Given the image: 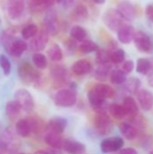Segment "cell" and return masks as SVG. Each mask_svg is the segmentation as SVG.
I'll return each mask as SVG.
<instances>
[{
	"label": "cell",
	"instance_id": "19",
	"mask_svg": "<svg viewBox=\"0 0 153 154\" xmlns=\"http://www.w3.org/2000/svg\"><path fill=\"white\" fill-rule=\"evenodd\" d=\"M123 106L127 114V116H132L133 118L137 116L139 114V106L136 103L135 99L132 97H126L124 99Z\"/></svg>",
	"mask_w": 153,
	"mask_h": 154
},
{
	"label": "cell",
	"instance_id": "27",
	"mask_svg": "<svg viewBox=\"0 0 153 154\" xmlns=\"http://www.w3.org/2000/svg\"><path fill=\"white\" fill-rule=\"evenodd\" d=\"M126 79V74L122 69H114L110 73V81L115 85H123Z\"/></svg>",
	"mask_w": 153,
	"mask_h": 154
},
{
	"label": "cell",
	"instance_id": "49",
	"mask_svg": "<svg viewBox=\"0 0 153 154\" xmlns=\"http://www.w3.org/2000/svg\"><path fill=\"white\" fill-rule=\"evenodd\" d=\"M150 154H153V151H151V152H150Z\"/></svg>",
	"mask_w": 153,
	"mask_h": 154
},
{
	"label": "cell",
	"instance_id": "44",
	"mask_svg": "<svg viewBox=\"0 0 153 154\" xmlns=\"http://www.w3.org/2000/svg\"><path fill=\"white\" fill-rule=\"evenodd\" d=\"M119 154H139L138 152L133 148H124L120 151Z\"/></svg>",
	"mask_w": 153,
	"mask_h": 154
},
{
	"label": "cell",
	"instance_id": "2",
	"mask_svg": "<svg viewBox=\"0 0 153 154\" xmlns=\"http://www.w3.org/2000/svg\"><path fill=\"white\" fill-rule=\"evenodd\" d=\"M124 19L117 11V9L114 8L108 9L103 15L104 23L109 30L113 32H116L124 24Z\"/></svg>",
	"mask_w": 153,
	"mask_h": 154
},
{
	"label": "cell",
	"instance_id": "11",
	"mask_svg": "<svg viewBox=\"0 0 153 154\" xmlns=\"http://www.w3.org/2000/svg\"><path fill=\"white\" fill-rule=\"evenodd\" d=\"M116 32L118 41L124 44H129L132 41H133V37L135 34L134 28L129 24H123L116 31Z\"/></svg>",
	"mask_w": 153,
	"mask_h": 154
},
{
	"label": "cell",
	"instance_id": "33",
	"mask_svg": "<svg viewBox=\"0 0 153 154\" xmlns=\"http://www.w3.org/2000/svg\"><path fill=\"white\" fill-rule=\"evenodd\" d=\"M98 50H99L98 45L90 40H85L79 45V51L83 53H90V52L97 51Z\"/></svg>",
	"mask_w": 153,
	"mask_h": 154
},
{
	"label": "cell",
	"instance_id": "4",
	"mask_svg": "<svg viewBox=\"0 0 153 154\" xmlns=\"http://www.w3.org/2000/svg\"><path fill=\"white\" fill-rule=\"evenodd\" d=\"M87 98H88V102L91 107L97 114L106 113L109 107V106L107 105L106 99L104 98L102 96H100L94 88L88 92Z\"/></svg>",
	"mask_w": 153,
	"mask_h": 154
},
{
	"label": "cell",
	"instance_id": "24",
	"mask_svg": "<svg viewBox=\"0 0 153 154\" xmlns=\"http://www.w3.org/2000/svg\"><path fill=\"white\" fill-rule=\"evenodd\" d=\"M50 74L57 83L64 82L67 79V69L62 66H54L50 69Z\"/></svg>",
	"mask_w": 153,
	"mask_h": 154
},
{
	"label": "cell",
	"instance_id": "34",
	"mask_svg": "<svg viewBox=\"0 0 153 154\" xmlns=\"http://www.w3.org/2000/svg\"><path fill=\"white\" fill-rule=\"evenodd\" d=\"M21 110L22 109H21L19 104L15 100L9 101L5 105V112H6L7 116L10 117H14V116H18Z\"/></svg>",
	"mask_w": 153,
	"mask_h": 154
},
{
	"label": "cell",
	"instance_id": "41",
	"mask_svg": "<svg viewBox=\"0 0 153 154\" xmlns=\"http://www.w3.org/2000/svg\"><path fill=\"white\" fill-rule=\"evenodd\" d=\"M55 0H31L32 7L37 9V8H43L53 5Z\"/></svg>",
	"mask_w": 153,
	"mask_h": 154
},
{
	"label": "cell",
	"instance_id": "46",
	"mask_svg": "<svg viewBox=\"0 0 153 154\" xmlns=\"http://www.w3.org/2000/svg\"><path fill=\"white\" fill-rule=\"evenodd\" d=\"M60 4H62L64 7H69L73 4V0H61Z\"/></svg>",
	"mask_w": 153,
	"mask_h": 154
},
{
	"label": "cell",
	"instance_id": "23",
	"mask_svg": "<svg viewBox=\"0 0 153 154\" xmlns=\"http://www.w3.org/2000/svg\"><path fill=\"white\" fill-rule=\"evenodd\" d=\"M94 89L100 96H102L106 99V98H113L115 96V89L112 87H110L109 85H106V84H103V83L97 84V85L95 86Z\"/></svg>",
	"mask_w": 153,
	"mask_h": 154
},
{
	"label": "cell",
	"instance_id": "50",
	"mask_svg": "<svg viewBox=\"0 0 153 154\" xmlns=\"http://www.w3.org/2000/svg\"><path fill=\"white\" fill-rule=\"evenodd\" d=\"M20 154H24V153H20Z\"/></svg>",
	"mask_w": 153,
	"mask_h": 154
},
{
	"label": "cell",
	"instance_id": "31",
	"mask_svg": "<svg viewBox=\"0 0 153 154\" xmlns=\"http://www.w3.org/2000/svg\"><path fill=\"white\" fill-rule=\"evenodd\" d=\"M48 56L52 61L58 62L60 61L63 58V52L60 47L58 44H53L49 50H48Z\"/></svg>",
	"mask_w": 153,
	"mask_h": 154
},
{
	"label": "cell",
	"instance_id": "3",
	"mask_svg": "<svg viewBox=\"0 0 153 154\" xmlns=\"http://www.w3.org/2000/svg\"><path fill=\"white\" fill-rule=\"evenodd\" d=\"M14 100L19 104L21 109L25 112H32L34 108L33 97L26 89H18L14 93Z\"/></svg>",
	"mask_w": 153,
	"mask_h": 154
},
{
	"label": "cell",
	"instance_id": "14",
	"mask_svg": "<svg viewBox=\"0 0 153 154\" xmlns=\"http://www.w3.org/2000/svg\"><path fill=\"white\" fill-rule=\"evenodd\" d=\"M62 148L66 152L69 154H83L86 152L85 144L71 139H67L63 141Z\"/></svg>",
	"mask_w": 153,
	"mask_h": 154
},
{
	"label": "cell",
	"instance_id": "15",
	"mask_svg": "<svg viewBox=\"0 0 153 154\" xmlns=\"http://www.w3.org/2000/svg\"><path fill=\"white\" fill-rule=\"evenodd\" d=\"M67 120L63 117H54L48 123V132L61 134L67 127Z\"/></svg>",
	"mask_w": 153,
	"mask_h": 154
},
{
	"label": "cell",
	"instance_id": "45",
	"mask_svg": "<svg viewBox=\"0 0 153 154\" xmlns=\"http://www.w3.org/2000/svg\"><path fill=\"white\" fill-rule=\"evenodd\" d=\"M147 76H148V82H149L150 86L153 88V62H151V69L148 72Z\"/></svg>",
	"mask_w": 153,
	"mask_h": 154
},
{
	"label": "cell",
	"instance_id": "35",
	"mask_svg": "<svg viewBox=\"0 0 153 154\" xmlns=\"http://www.w3.org/2000/svg\"><path fill=\"white\" fill-rule=\"evenodd\" d=\"M125 60V51L123 49H117L110 53V62L114 64L123 63Z\"/></svg>",
	"mask_w": 153,
	"mask_h": 154
},
{
	"label": "cell",
	"instance_id": "12",
	"mask_svg": "<svg viewBox=\"0 0 153 154\" xmlns=\"http://www.w3.org/2000/svg\"><path fill=\"white\" fill-rule=\"evenodd\" d=\"M49 40V34L46 32V31H41L40 32H37V34L32 37V40L31 41L30 46L31 49L34 51H40L45 49Z\"/></svg>",
	"mask_w": 153,
	"mask_h": 154
},
{
	"label": "cell",
	"instance_id": "21",
	"mask_svg": "<svg viewBox=\"0 0 153 154\" xmlns=\"http://www.w3.org/2000/svg\"><path fill=\"white\" fill-rule=\"evenodd\" d=\"M44 141H45V143L50 147H52V148H55V149H60V148H62L63 140L60 136V134H58L51 133V132H48L45 134V136H44Z\"/></svg>",
	"mask_w": 153,
	"mask_h": 154
},
{
	"label": "cell",
	"instance_id": "5",
	"mask_svg": "<svg viewBox=\"0 0 153 154\" xmlns=\"http://www.w3.org/2000/svg\"><path fill=\"white\" fill-rule=\"evenodd\" d=\"M26 8L25 0H7L6 13L12 20H17L22 17Z\"/></svg>",
	"mask_w": 153,
	"mask_h": 154
},
{
	"label": "cell",
	"instance_id": "29",
	"mask_svg": "<svg viewBox=\"0 0 153 154\" xmlns=\"http://www.w3.org/2000/svg\"><path fill=\"white\" fill-rule=\"evenodd\" d=\"M110 69H111V65L109 63L105 65H99V67L96 69L95 72L96 79L99 81H106L109 75Z\"/></svg>",
	"mask_w": 153,
	"mask_h": 154
},
{
	"label": "cell",
	"instance_id": "30",
	"mask_svg": "<svg viewBox=\"0 0 153 154\" xmlns=\"http://www.w3.org/2000/svg\"><path fill=\"white\" fill-rule=\"evenodd\" d=\"M124 88L126 91L133 93H133L136 94V92L140 89L141 81L137 78H130V79H126V81L124 83Z\"/></svg>",
	"mask_w": 153,
	"mask_h": 154
},
{
	"label": "cell",
	"instance_id": "16",
	"mask_svg": "<svg viewBox=\"0 0 153 154\" xmlns=\"http://www.w3.org/2000/svg\"><path fill=\"white\" fill-rule=\"evenodd\" d=\"M94 124L98 131L106 133L110 129L112 123L110 117L106 115V113H102V114H97V116L95 117Z\"/></svg>",
	"mask_w": 153,
	"mask_h": 154
},
{
	"label": "cell",
	"instance_id": "8",
	"mask_svg": "<svg viewBox=\"0 0 153 154\" xmlns=\"http://www.w3.org/2000/svg\"><path fill=\"white\" fill-rule=\"evenodd\" d=\"M136 97H137L138 104L142 111L149 112L152 109L153 93L151 91L145 88H140L136 92Z\"/></svg>",
	"mask_w": 153,
	"mask_h": 154
},
{
	"label": "cell",
	"instance_id": "26",
	"mask_svg": "<svg viewBox=\"0 0 153 154\" xmlns=\"http://www.w3.org/2000/svg\"><path fill=\"white\" fill-rule=\"evenodd\" d=\"M69 35L71 36V38H73L74 40L78 41V42H83L85 41L87 35V31L79 26V25H75L73 26L71 29H70V32H69Z\"/></svg>",
	"mask_w": 153,
	"mask_h": 154
},
{
	"label": "cell",
	"instance_id": "13",
	"mask_svg": "<svg viewBox=\"0 0 153 154\" xmlns=\"http://www.w3.org/2000/svg\"><path fill=\"white\" fill-rule=\"evenodd\" d=\"M117 11L121 14L123 18L127 21H133L135 17V12L133 5L130 1L122 0L117 5Z\"/></svg>",
	"mask_w": 153,
	"mask_h": 154
},
{
	"label": "cell",
	"instance_id": "10",
	"mask_svg": "<svg viewBox=\"0 0 153 154\" xmlns=\"http://www.w3.org/2000/svg\"><path fill=\"white\" fill-rule=\"evenodd\" d=\"M44 23L46 26V32L49 35L54 36L59 32L58 17L55 9H49L44 16Z\"/></svg>",
	"mask_w": 153,
	"mask_h": 154
},
{
	"label": "cell",
	"instance_id": "38",
	"mask_svg": "<svg viewBox=\"0 0 153 154\" xmlns=\"http://www.w3.org/2000/svg\"><path fill=\"white\" fill-rule=\"evenodd\" d=\"M74 14L76 16V18L78 20H86L88 17V11L87 8L82 5V4H78L74 10Z\"/></svg>",
	"mask_w": 153,
	"mask_h": 154
},
{
	"label": "cell",
	"instance_id": "9",
	"mask_svg": "<svg viewBox=\"0 0 153 154\" xmlns=\"http://www.w3.org/2000/svg\"><path fill=\"white\" fill-rule=\"evenodd\" d=\"M124 142L123 138L115 136V137H110L103 140L100 144V148L104 153H110V152L120 151L124 147Z\"/></svg>",
	"mask_w": 153,
	"mask_h": 154
},
{
	"label": "cell",
	"instance_id": "17",
	"mask_svg": "<svg viewBox=\"0 0 153 154\" xmlns=\"http://www.w3.org/2000/svg\"><path fill=\"white\" fill-rule=\"evenodd\" d=\"M92 70V64L87 60H79L76 61L72 66V71L78 76H83L88 74Z\"/></svg>",
	"mask_w": 153,
	"mask_h": 154
},
{
	"label": "cell",
	"instance_id": "36",
	"mask_svg": "<svg viewBox=\"0 0 153 154\" xmlns=\"http://www.w3.org/2000/svg\"><path fill=\"white\" fill-rule=\"evenodd\" d=\"M38 32V27L36 24H28L22 30V36L24 40H29L34 37Z\"/></svg>",
	"mask_w": 153,
	"mask_h": 154
},
{
	"label": "cell",
	"instance_id": "37",
	"mask_svg": "<svg viewBox=\"0 0 153 154\" xmlns=\"http://www.w3.org/2000/svg\"><path fill=\"white\" fill-rule=\"evenodd\" d=\"M96 60L99 65L108 64L110 62V52L106 50H98L96 51Z\"/></svg>",
	"mask_w": 153,
	"mask_h": 154
},
{
	"label": "cell",
	"instance_id": "22",
	"mask_svg": "<svg viewBox=\"0 0 153 154\" xmlns=\"http://www.w3.org/2000/svg\"><path fill=\"white\" fill-rule=\"evenodd\" d=\"M15 131L21 137H27L32 132L29 119H21L15 125Z\"/></svg>",
	"mask_w": 153,
	"mask_h": 154
},
{
	"label": "cell",
	"instance_id": "32",
	"mask_svg": "<svg viewBox=\"0 0 153 154\" xmlns=\"http://www.w3.org/2000/svg\"><path fill=\"white\" fill-rule=\"evenodd\" d=\"M32 62L35 65V67L39 69H44L48 66V60L47 58L40 52H35L32 55Z\"/></svg>",
	"mask_w": 153,
	"mask_h": 154
},
{
	"label": "cell",
	"instance_id": "20",
	"mask_svg": "<svg viewBox=\"0 0 153 154\" xmlns=\"http://www.w3.org/2000/svg\"><path fill=\"white\" fill-rule=\"evenodd\" d=\"M27 43L23 41V40H15L13 42V43L11 44L8 52L14 56V57H20L26 50H27Z\"/></svg>",
	"mask_w": 153,
	"mask_h": 154
},
{
	"label": "cell",
	"instance_id": "18",
	"mask_svg": "<svg viewBox=\"0 0 153 154\" xmlns=\"http://www.w3.org/2000/svg\"><path fill=\"white\" fill-rule=\"evenodd\" d=\"M119 130L122 134V135L129 141L134 140L137 136H138V129L133 125H130L128 123H122L119 125Z\"/></svg>",
	"mask_w": 153,
	"mask_h": 154
},
{
	"label": "cell",
	"instance_id": "39",
	"mask_svg": "<svg viewBox=\"0 0 153 154\" xmlns=\"http://www.w3.org/2000/svg\"><path fill=\"white\" fill-rule=\"evenodd\" d=\"M13 35H14V33L12 32L11 30H6L3 32V34L1 36V41H2V42H3L4 46L5 47L7 51H9V48L14 42V40H13L14 36Z\"/></svg>",
	"mask_w": 153,
	"mask_h": 154
},
{
	"label": "cell",
	"instance_id": "28",
	"mask_svg": "<svg viewBox=\"0 0 153 154\" xmlns=\"http://www.w3.org/2000/svg\"><path fill=\"white\" fill-rule=\"evenodd\" d=\"M151 67V62L145 58H140L136 62V71L142 75H147Z\"/></svg>",
	"mask_w": 153,
	"mask_h": 154
},
{
	"label": "cell",
	"instance_id": "42",
	"mask_svg": "<svg viewBox=\"0 0 153 154\" xmlns=\"http://www.w3.org/2000/svg\"><path fill=\"white\" fill-rule=\"evenodd\" d=\"M134 69V63L133 60H128L124 62L123 64V67H122V70L125 73V74H129L131 73Z\"/></svg>",
	"mask_w": 153,
	"mask_h": 154
},
{
	"label": "cell",
	"instance_id": "48",
	"mask_svg": "<svg viewBox=\"0 0 153 154\" xmlns=\"http://www.w3.org/2000/svg\"><path fill=\"white\" fill-rule=\"evenodd\" d=\"M33 154H50L48 152H46V151H38V152H34Z\"/></svg>",
	"mask_w": 153,
	"mask_h": 154
},
{
	"label": "cell",
	"instance_id": "43",
	"mask_svg": "<svg viewBox=\"0 0 153 154\" xmlns=\"http://www.w3.org/2000/svg\"><path fill=\"white\" fill-rule=\"evenodd\" d=\"M145 14H146V16L148 17V19L153 22V5H147V7L145 9Z\"/></svg>",
	"mask_w": 153,
	"mask_h": 154
},
{
	"label": "cell",
	"instance_id": "7",
	"mask_svg": "<svg viewBox=\"0 0 153 154\" xmlns=\"http://www.w3.org/2000/svg\"><path fill=\"white\" fill-rule=\"evenodd\" d=\"M19 77L24 83H32L36 80H38L40 75L39 73L28 63V62H23L18 69Z\"/></svg>",
	"mask_w": 153,
	"mask_h": 154
},
{
	"label": "cell",
	"instance_id": "1",
	"mask_svg": "<svg viewBox=\"0 0 153 154\" xmlns=\"http://www.w3.org/2000/svg\"><path fill=\"white\" fill-rule=\"evenodd\" d=\"M54 103L62 107H70L77 103V93L72 88L61 89L54 96Z\"/></svg>",
	"mask_w": 153,
	"mask_h": 154
},
{
	"label": "cell",
	"instance_id": "47",
	"mask_svg": "<svg viewBox=\"0 0 153 154\" xmlns=\"http://www.w3.org/2000/svg\"><path fill=\"white\" fill-rule=\"evenodd\" d=\"M106 1V0H93V2L96 3V4H97V5H102V4H104Z\"/></svg>",
	"mask_w": 153,
	"mask_h": 154
},
{
	"label": "cell",
	"instance_id": "25",
	"mask_svg": "<svg viewBox=\"0 0 153 154\" xmlns=\"http://www.w3.org/2000/svg\"><path fill=\"white\" fill-rule=\"evenodd\" d=\"M108 111L110 113V115L117 119V120H121V119H124L127 114L123 106V105H119V104H111L108 107Z\"/></svg>",
	"mask_w": 153,
	"mask_h": 154
},
{
	"label": "cell",
	"instance_id": "6",
	"mask_svg": "<svg viewBox=\"0 0 153 154\" xmlns=\"http://www.w3.org/2000/svg\"><path fill=\"white\" fill-rule=\"evenodd\" d=\"M136 48L144 53H151L153 51V42L151 38L143 32H137L133 37Z\"/></svg>",
	"mask_w": 153,
	"mask_h": 154
},
{
	"label": "cell",
	"instance_id": "40",
	"mask_svg": "<svg viewBox=\"0 0 153 154\" xmlns=\"http://www.w3.org/2000/svg\"><path fill=\"white\" fill-rule=\"evenodd\" d=\"M0 67L5 76H8L11 73V63L5 55H0Z\"/></svg>",
	"mask_w": 153,
	"mask_h": 154
}]
</instances>
